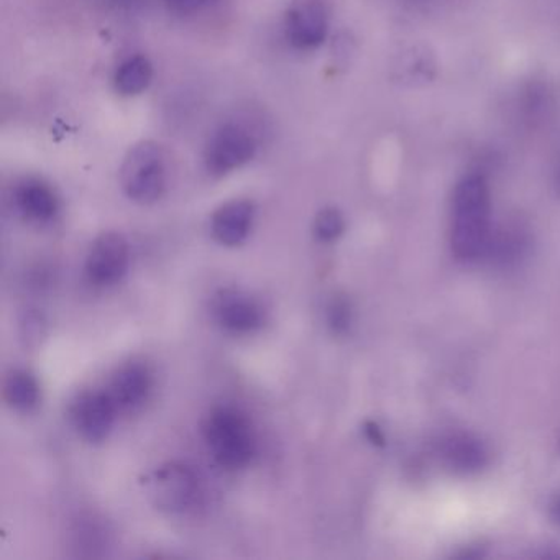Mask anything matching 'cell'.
I'll return each instance as SVG.
<instances>
[{"label":"cell","mask_w":560,"mask_h":560,"mask_svg":"<svg viewBox=\"0 0 560 560\" xmlns=\"http://www.w3.org/2000/svg\"><path fill=\"white\" fill-rule=\"evenodd\" d=\"M491 234L490 186L483 175L470 173L457 183L452 196V252L462 261L480 260L487 254Z\"/></svg>","instance_id":"cell-1"},{"label":"cell","mask_w":560,"mask_h":560,"mask_svg":"<svg viewBox=\"0 0 560 560\" xmlns=\"http://www.w3.org/2000/svg\"><path fill=\"white\" fill-rule=\"evenodd\" d=\"M254 206L248 201H231L212 214V237L221 245L235 247L250 234L254 224Z\"/></svg>","instance_id":"cell-12"},{"label":"cell","mask_w":560,"mask_h":560,"mask_svg":"<svg viewBox=\"0 0 560 560\" xmlns=\"http://www.w3.org/2000/svg\"><path fill=\"white\" fill-rule=\"evenodd\" d=\"M287 38L298 50H314L329 34V12L323 0H293L287 12Z\"/></svg>","instance_id":"cell-6"},{"label":"cell","mask_w":560,"mask_h":560,"mask_svg":"<svg viewBox=\"0 0 560 560\" xmlns=\"http://www.w3.org/2000/svg\"><path fill=\"white\" fill-rule=\"evenodd\" d=\"M15 205L25 218L47 222L57 215L58 198L54 189L38 179H27L15 189Z\"/></svg>","instance_id":"cell-14"},{"label":"cell","mask_w":560,"mask_h":560,"mask_svg":"<svg viewBox=\"0 0 560 560\" xmlns=\"http://www.w3.org/2000/svg\"><path fill=\"white\" fill-rule=\"evenodd\" d=\"M107 4L116 9H133L142 4V0H106Z\"/></svg>","instance_id":"cell-23"},{"label":"cell","mask_w":560,"mask_h":560,"mask_svg":"<svg viewBox=\"0 0 560 560\" xmlns=\"http://www.w3.org/2000/svg\"><path fill=\"white\" fill-rule=\"evenodd\" d=\"M153 67L149 58L143 55H136L120 65L117 70L114 84L117 93L122 96H139L152 83Z\"/></svg>","instance_id":"cell-16"},{"label":"cell","mask_w":560,"mask_h":560,"mask_svg":"<svg viewBox=\"0 0 560 560\" xmlns=\"http://www.w3.org/2000/svg\"><path fill=\"white\" fill-rule=\"evenodd\" d=\"M145 485L153 506L165 513H183L198 498L199 483L195 471L178 462L156 468Z\"/></svg>","instance_id":"cell-5"},{"label":"cell","mask_w":560,"mask_h":560,"mask_svg":"<svg viewBox=\"0 0 560 560\" xmlns=\"http://www.w3.org/2000/svg\"><path fill=\"white\" fill-rule=\"evenodd\" d=\"M530 247L529 232L517 222L493 229L485 257L501 267H510L526 257Z\"/></svg>","instance_id":"cell-13"},{"label":"cell","mask_w":560,"mask_h":560,"mask_svg":"<svg viewBox=\"0 0 560 560\" xmlns=\"http://www.w3.org/2000/svg\"><path fill=\"white\" fill-rule=\"evenodd\" d=\"M206 444L212 457L225 468L245 467L255 454V435L250 422L237 409L221 406L206 418Z\"/></svg>","instance_id":"cell-2"},{"label":"cell","mask_w":560,"mask_h":560,"mask_svg":"<svg viewBox=\"0 0 560 560\" xmlns=\"http://www.w3.org/2000/svg\"><path fill=\"white\" fill-rule=\"evenodd\" d=\"M552 514H553V517H556V520L559 521V523H560V494H559V497L556 498V500H553Z\"/></svg>","instance_id":"cell-24"},{"label":"cell","mask_w":560,"mask_h":560,"mask_svg":"<svg viewBox=\"0 0 560 560\" xmlns=\"http://www.w3.org/2000/svg\"><path fill=\"white\" fill-rule=\"evenodd\" d=\"M327 323L337 334H343L352 323V306L346 296H334L327 306Z\"/></svg>","instance_id":"cell-20"},{"label":"cell","mask_w":560,"mask_h":560,"mask_svg":"<svg viewBox=\"0 0 560 560\" xmlns=\"http://www.w3.org/2000/svg\"><path fill=\"white\" fill-rule=\"evenodd\" d=\"M120 185L127 198L139 205H153L166 188V166L162 147L155 142L133 145L120 168Z\"/></svg>","instance_id":"cell-3"},{"label":"cell","mask_w":560,"mask_h":560,"mask_svg":"<svg viewBox=\"0 0 560 560\" xmlns=\"http://www.w3.org/2000/svg\"><path fill=\"white\" fill-rule=\"evenodd\" d=\"M117 408L107 392L83 393L71 406V421L88 442L104 441L116 419Z\"/></svg>","instance_id":"cell-8"},{"label":"cell","mask_w":560,"mask_h":560,"mask_svg":"<svg viewBox=\"0 0 560 560\" xmlns=\"http://www.w3.org/2000/svg\"><path fill=\"white\" fill-rule=\"evenodd\" d=\"M129 268V244L117 232L100 235L86 257L88 277L97 284H114L122 280Z\"/></svg>","instance_id":"cell-7"},{"label":"cell","mask_w":560,"mask_h":560,"mask_svg":"<svg viewBox=\"0 0 560 560\" xmlns=\"http://www.w3.org/2000/svg\"><path fill=\"white\" fill-rule=\"evenodd\" d=\"M559 445H560V435H559Z\"/></svg>","instance_id":"cell-26"},{"label":"cell","mask_w":560,"mask_h":560,"mask_svg":"<svg viewBox=\"0 0 560 560\" xmlns=\"http://www.w3.org/2000/svg\"><path fill=\"white\" fill-rule=\"evenodd\" d=\"M257 150V137L248 127L234 122L224 124L212 133L206 145V168L211 175H229L252 162Z\"/></svg>","instance_id":"cell-4"},{"label":"cell","mask_w":560,"mask_h":560,"mask_svg":"<svg viewBox=\"0 0 560 560\" xmlns=\"http://www.w3.org/2000/svg\"><path fill=\"white\" fill-rule=\"evenodd\" d=\"M556 188L557 192L560 195V160L559 163H557V170H556Z\"/></svg>","instance_id":"cell-25"},{"label":"cell","mask_w":560,"mask_h":560,"mask_svg":"<svg viewBox=\"0 0 560 560\" xmlns=\"http://www.w3.org/2000/svg\"><path fill=\"white\" fill-rule=\"evenodd\" d=\"M435 452L442 465L455 474L470 475L483 470L488 464V447L471 432L452 431L441 435Z\"/></svg>","instance_id":"cell-9"},{"label":"cell","mask_w":560,"mask_h":560,"mask_svg":"<svg viewBox=\"0 0 560 560\" xmlns=\"http://www.w3.org/2000/svg\"><path fill=\"white\" fill-rule=\"evenodd\" d=\"M556 106L552 90L540 81H533L521 90L517 110L524 122L539 124L550 116Z\"/></svg>","instance_id":"cell-15"},{"label":"cell","mask_w":560,"mask_h":560,"mask_svg":"<svg viewBox=\"0 0 560 560\" xmlns=\"http://www.w3.org/2000/svg\"><path fill=\"white\" fill-rule=\"evenodd\" d=\"M215 320L231 332H252L261 326V307L242 291L225 290L212 303Z\"/></svg>","instance_id":"cell-10"},{"label":"cell","mask_w":560,"mask_h":560,"mask_svg":"<svg viewBox=\"0 0 560 560\" xmlns=\"http://www.w3.org/2000/svg\"><path fill=\"white\" fill-rule=\"evenodd\" d=\"M365 432L366 438H369L373 444L382 445L383 441H385V439H383L382 431L378 429V425L373 424V422H369V424H366Z\"/></svg>","instance_id":"cell-22"},{"label":"cell","mask_w":560,"mask_h":560,"mask_svg":"<svg viewBox=\"0 0 560 560\" xmlns=\"http://www.w3.org/2000/svg\"><path fill=\"white\" fill-rule=\"evenodd\" d=\"M221 0H163L170 12L178 15H195L209 11L218 5Z\"/></svg>","instance_id":"cell-21"},{"label":"cell","mask_w":560,"mask_h":560,"mask_svg":"<svg viewBox=\"0 0 560 560\" xmlns=\"http://www.w3.org/2000/svg\"><path fill=\"white\" fill-rule=\"evenodd\" d=\"M5 401L19 411H31L40 399L37 380L25 370H12L4 383Z\"/></svg>","instance_id":"cell-17"},{"label":"cell","mask_w":560,"mask_h":560,"mask_svg":"<svg viewBox=\"0 0 560 560\" xmlns=\"http://www.w3.org/2000/svg\"><path fill=\"white\" fill-rule=\"evenodd\" d=\"M401 65L402 78L411 86L429 83L438 73V61L425 45H415V47L408 48V54L402 58Z\"/></svg>","instance_id":"cell-18"},{"label":"cell","mask_w":560,"mask_h":560,"mask_svg":"<svg viewBox=\"0 0 560 560\" xmlns=\"http://www.w3.org/2000/svg\"><path fill=\"white\" fill-rule=\"evenodd\" d=\"M152 389V373L142 363H126L114 373L110 380V399L116 405L117 411H133L140 408L149 398Z\"/></svg>","instance_id":"cell-11"},{"label":"cell","mask_w":560,"mask_h":560,"mask_svg":"<svg viewBox=\"0 0 560 560\" xmlns=\"http://www.w3.org/2000/svg\"><path fill=\"white\" fill-rule=\"evenodd\" d=\"M343 229H346V221H343L342 212L339 209H323L314 219V234L319 241H336L342 235Z\"/></svg>","instance_id":"cell-19"}]
</instances>
